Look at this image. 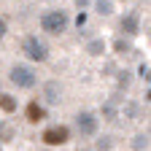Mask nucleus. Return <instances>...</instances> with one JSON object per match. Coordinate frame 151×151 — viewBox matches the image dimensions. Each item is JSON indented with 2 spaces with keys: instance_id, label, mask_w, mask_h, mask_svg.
I'll use <instances>...</instances> for the list:
<instances>
[{
  "instance_id": "f257e3e1",
  "label": "nucleus",
  "mask_w": 151,
  "mask_h": 151,
  "mask_svg": "<svg viewBox=\"0 0 151 151\" xmlns=\"http://www.w3.org/2000/svg\"><path fill=\"white\" fill-rule=\"evenodd\" d=\"M41 27L43 32H51V35H60L68 30V14L65 11H49L41 16Z\"/></svg>"
},
{
  "instance_id": "f03ea898",
  "label": "nucleus",
  "mask_w": 151,
  "mask_h": 151,
  "mask_svg": "<svg viewBox=\"0 0 151 151\" xmlns=\"http://www.w3.org/2000/svg\"><path fill=\"white\" fill-rule=\"evenodd\" d=\"M8 76H11V81H14L19 89H32V86H35V81H38L35 70H32V68H27V65H14Z\"/></svg>"
},
{
  "instance_id": "7ed1b4c3",
  "label": "nucleus",
  "mask_w": 151,
  "mask_h": 151,
  "mask_svg": "<svg viewBox=\"0 0 151 151\" xmlns=\"http://www.w3.org/2000/svg\"><path fill=\"white\" fill-rule=\"evenodd\" d=\"M24 54L30 57L32 62H46V57H49V46L43 41H38L35 35H30L27 41H24Z\"/></svg>"
},
{
  "instance_id": "20e7f679",
  "label": "nucleus",
  "mask_w": 151,
  "mask_h": 151,
  "mask_svg": "<svg viewBox=\"0 0 151 151\" xmlns=\"http://www.w3.org/2000/svg\"><path fill=\"white\" fill-rule=\"evenodd\" d=\"M68 138H70V129L68 127H49V129H43V135H41V140L43 143H49V146H62V143H68Z\"/></svg>"
},
{
  "instance_id": "39448f33",
  "label": "nucleus",
  "mask_w": 151,
  "mask_h": 151,
  "mask_svg": "<svg viewBox=\"0 0 151 151\" xmlns=\"http://www.w3.org/2000/svg\"><path fill=\"white\" fill-rule=\"evenodd\" d=\"M76 124H78L81 135H94V132H97V119H94V113H78V116H76Z\"/></svg>"
},
{
  "instance_id": "423d86ee",
  "label": "nucleus",
  "mask_w": 151,
  "mask_h": 151,
  "mask_svg": "<svg viewBox=\"0 0 151 151\" xmlns=\"http://www.w3.org/2000/svg\"><path fill=\"white\" fill-rule=\"evenodd\" d=\"M24 113H27V122H32V124H38V122H43V116H46V111H43L41 105H38V103H30Z\"/></svg>"
},
{
  "instance_id": "0eeeda50",
  "label": "nucleus",
  "mask_w": 151,
  "mask_h": 151,
  "mask_svg": "<svg viewBox=\"0 0 151 151\" xmlns=\"http://www.w3.org/2000/svg\"><path fill=\"white\" fill-rule=\"evenodd\" d=\"M43 92H46V100H49V103H60V94H62V86L57 84V81H49Z\"/></svg>"
},
{
  "instance_id": "6e6552de",
  "label": "nucleus",
  "mask_w": 151,
  "mask_h": 151,
  "mask_svg": "<svg viewBox=\"0 0 151 151\" xmlns=\"http://www.w3.org/2000/svg\"><path fill=\"white\" fill-rule=\"evenodd\" d=\"M16 105H19V103H16V97H11V94H0V108H3L6 113H14V111H16Z\"/></svg>"
},
{
  "instance_id": "1a4fd4ad",
  "label": "nucleus",
  "mask_w": 151,
  "mask_h": 151,
  "mask_svg": "<svg viewBox=\"0 0 151 151\" xmlns=\"http://www.w3.org/2000/svg\"><path fill=\"white\" fill-rule=\"evenodd\" d=\"M122 30L129 32V35H132V32H138V14H129L124 22H122Z\"/></svg>"
},
{
  "instance_id": "9d476101",
  "label": "nucleus",
  "mask_w": 151,
  "mask_h": 151,
  "mask_svg": "<svg viewBox=\"0 0 151 151\" xmlns=\"http://www.w3.org/2000/svg\"><path fill=\"white\" fill-rule=\"evenodd\" d=\"M3 38H6V22L0 19V41H3Z\"/></svg>"
}]
</instances>
